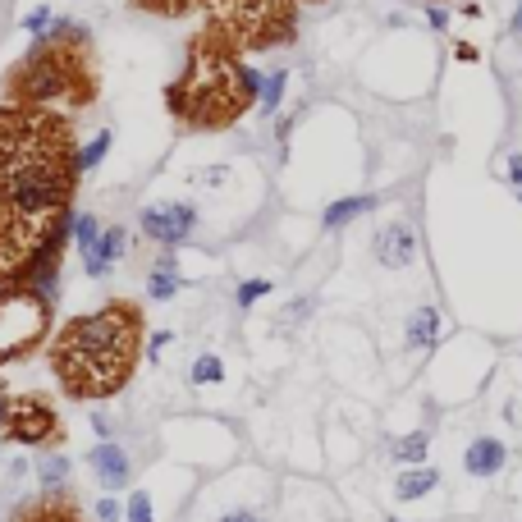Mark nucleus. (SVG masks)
I'll use <instances>...</instances> for the list:
<instances>
[{
  "mask_svg": "<svg viewBox=\"0 0 522 522\" xmlns=\"http://www.w3.org/2000/svg\"><path fill=\"white\" fill-rule=\"evenodd\" d=\"M284 83H289V74H284V69H271V74L261 78V92H257V106H261V115H275V110H280Z\"/></svg>",
  "mask_w": 522,
  "mask_h": 522,
  "instance_id": "6ab92c4d",
  "label": "nucleus"
},
{
  "mask_svg": "<svg viewBox=\"0 0 522 522\" xmlns=\"http://www.w3.org/2000/svg\"><path fill=\"white\" fill-rule=\"evenodd\" d=\"M188 381H193V385H216V381H225V362H220L216 353H202V358L193 362V371H188Z\"/></svg>",
  "mask_w": 522,
  "mask_h": 522,
  "instance_id": "412c9836",
  "label": "nucleus"
},
{
  "mask_svg": "<svg viewBox=\"0 0 522 522\" xmlns=\"http://www.w3.org/2000/svg\"><path fill=\"white\" fill-rule=\"evenodd\" d=\"M97 234H101V220L92 216V211H78L74 225H69V243H74L78 252H87L92 243H97Z\"/></svg>",
  "mask_w": 522,
  "mask_h": 522,
  "instance_id": "aec40b11",
  "label": "nucleus"
},
{
  "mask_svg": "<svg viewBox=\"0 0 522 522\" xmlns=\"http://www.w3.org/2000/svg\"><path fill=\"white\" fill-rule=\"evenodd\" d=\"M120 504H115V495H106V500H97V522H115L120 518Z\"/></svg>",
  "mask_w": 522,
  "mask_h": 522,
  "instance_id": "a878e982",
  "label": "nucleus"
},
{
  "mask_svg": "<svg viewBox=\"0 0 522 522\" xmlns=\"http://www.w3.org/2000/svg\"><path fill=\"white\" fill-rule=\"evenodd\" d=\"M37 481H42V490H65L69 458L65 454H42V463H37Z\"/></svg>",
  "mask_w": 522,
  "mask_h": 522,
  "instance_id": "a211bd4d",
  "label": "nucleus"
},
{
  "mask_svg": "<svg viewBox=\"0 0 522 522\" xmlns=\"http://www.w3.org/2000/svg\"><path fill=\"white\" fill-rule=\"evenodd\" d=\"M403 344L422 348V353H431V348L440 344V312H435L431 303H422L413 316H408V326H403Z\"/></svg>",
  "mask_w": 522,
  "mask_h": 522,
  "instance_id": "ddd939ff",
  "label": "nucleus"
},
{
  "mask_svg": "<svg viewBox=\"0 0 522 522\" xmlns=\"http://www.w3.org/2000/svg\"><path fill=\"white\" fill-rule=\"evenodd\" d=\"M87 468H92V477H97V486L101 490H124L129 486V477H133V463H129V454H124V445H115V440H101L92 454H87Z\"/></svg>",
  "mask_w": 522,
  "mask_h": 522,
  "instance_id": "9d476101",
  "label": "nucleus"
},
{
  "mask_svg": "<svg viewBox=\"0 0 522 522\" xmlns=\"http://www.w3.org/2000/svg\"><path fill=\"white\" fill-rule=\"evenodd\" d=\"M51 23H55V19H51V10H46V5H42V10L23 14V33H33V37H37V33H46Z\"/></svg>",
  "mask_w": 522,
  "mask_h": 522,
  "instance_id": "393cba45",
  "label": "nucleus"
},
{
  "mask_svg": "<svg viewBox=\"0 0 522 522\" xmlns=\"http://www.w3.org/2000/svg\"><path fill=\"white\" fill-rule=\"evenodd\" d=\"M78 179L74 115L0 101V284H33L55 298Z\"/></svg>",
  "mask_w": 522,
  "mask_h": 522,
  "instance_id": "f257e3e1",
  "label": "nucleus"
},
{
  "mask_svg": "<svg viewBox=\"0 0 522 522\" xmlns=\"http://www.w3.org/2000/svg\"><path fill=\"white\" fill-rule=\"evenodd\" d=\"M426 5H445V0H426Z\"/></svg>",
  "mask_w": 522,
  "mask_h": 522,
  "instance_id": "f704fd0d",
  "label": "nucleus"
},
{
  "mask_svg": "<svg viewBox=\"0 0 522 522\" xmlns=\"http://www.w3.org/2000/svg\"><path fill=\"white\" fill-rule=\"evenodd\" d=\"M92 431H97L101 440H110V435H115V426H110V417H101V413H97V417H92Z\"/></svg>",
  "mask_w": 522,
  "mask_h": 522,
  "instance_id": "7c9ffc66",
  "label": "nucleus"
},
{
  "mask_svg": "<svg viewBox=\"0 0 522 522\" xmlns=\"http://www.w3.org/2000/svg\"><path fill=\"white\" fill-rule=\"evenodd\" d=\"M367 211H376V197H371V193L339 197V202H330V207H326L321 225H326V229H344V225H353L358 216H367Z\"/></svg>",
  "mask_w": 522,
  "mask_h": 522,
  "instance_id": "4468645a",
  "label": "nucleus"
},
{
  "mask_svg": "<svg viewBox=\"0 0 522 522\" xmlns=\"http://www.w3.org/2000/svg\"><path fill=\"white\" fill-rule=\"evenodd\" d=\"M518 14H522V10H518Z\"/></svg>",
  "mask_w": 522,
  "mask_h": 522,
  "instance_id": "e433bc0d",
  "label": "nucleus"
},
{
  "mask_svg": "<svg viewBox=\"0 0 522 522\" xmlns=\"http://www.w3.org/2000/svg\"><path fill=\"white\" fill-rule=\"evenodd\" d=\"M257 92L261 74L248 65V55L234 51L216 28L197 23L184 69L165 83V110L188 133H225L257 106Z\"/></svg>",
  "mask_w": 522,
  "mask_h": 522,
  "instance_id": "7ed1b4c3",
  "label": "nucleus"
},
{
  "mask_svg": "<svg viewBox=\"0 0 522 522\" xmlns=\"http://www.w3.org/2000/svg\"><path fill=\"white\" fill-rule=\"evenodd\" d=\"M303 5H330V0H303Z\"/></svg>",
  "mask_w": 522,
  "mask_h": 522,
  "instance_id": "473e14b6",
  "label": "nucleus"
},
{
  "mask_svg": "<svg viewBox=\"0 0 522 522\" xmlns=\"http://www.w3.org/2000/svg\"><path fill=\"white\" fill-rule=\"evenodd\" d=\"M312 298H294V303H289V312H284V316H289V321H307V316H312Z\"/></svg>",
  "mask_w": 522,
  "mask_h": 522,
  "instance_id": "cd10ccee",
  "label": "nucleus"
},
{
  "mask_svg": "<svg viewBox=\"0 0 522 522\" xmlns=\"http://www.w3.org/2000/svg\"><path fill=\"white\" fill-rule=\"evenodd\" d=\"M266 294H271V280H243L234 298H239V307H252V303H261Z\"/></svg>",
  "mask_w": 522,
  "mask_h": 522,
  "instance_id": "b1692460",
  "label": "nucleus"
},
{
  "mask_svg": "<svg viewBox=\"0 0 522 522\" xmlns=\"http://www.w3.org/2000/svg\"><path fill=\"white\" fill-rule=\"evenodd\" d=\"M509 179L518 184V193H522V156H509Z\"/></svg>",
  "mask_w": 522,
  "mask_h": 522,
  "instance_id": "2f4dec72",
  "label": "nucleus"
},
{
  "mask_svg": "<svg viewBox=\"0 0 522 522\" xmlns=\"http://www.w3.org/2000/svg\"><path fill=\"white\" fill-rule=\"evenodd\" d=\"M371 257L381 261L385 271H403V266H413L417 261V229L408 220H390V225L376 229V239H371Z\"/></svg>",
  "mask_w": 522,
  "mask_h": 522,
  "instance_id": "1a4fd4ad",
  "label": "nucleus"
},
{
  "mask_svg": "<svg viewBox=\"0 0 522 522\" xmlns=\"http://www.w3.org/2000/svg\"><path fill=\"white\" fill-rule=\"evenodd\" d=\"M440 486V472L435 468H403L399 481H394V500H422V495H431V490Z\"/></svg>",
  "mask_w": 522,
  "mask_h": 522,
  "instance_id": "2eb2a0df",
  "label": "nucleus"
},
{
  "mask_svg": "<svg viewBox=\"0 0 522 522\" xmlns=\"http://www.w3.org/2000/svg\"><path fill=\"white\" fill-rule=\"evenodd\" d=\"M0 440L23 449H60L65 445V426H60V413H55V403L46 394L37 390L10 394L0 385Z\"/></svg>",
  "mask_w": 522,
  "mask_h": 522,
  "instance_id": "0eeeda50",
  "label": "nucleus"
},
{
  "mask_svg": "<svg viewBox=\"0 0 522 522\" xmlns=\"http://www.w3.org/2000/svg\"><path fill=\"white\" fill-rule=\"evenodd\" d=\"M463 468H468V477H500L504 468H509V445L504 440H495V435H477L468 445V454H463Z\"/></svg>",
  "mask_w": 522,
  "mask_h": 522,
  "instance_id": "f8f14e48",
  "label": "nucleus"
},
{
  "mask_svg": "<svg viewBox=\"0 0 522 522\" xmlns=\"http://www.w3.org/2000/svg\"><path fill=\"white\" fill-rule=\"evenodd\" d=\"M220 522H261V513H252V509H229V513H220Z\"/></svg>",
  "mask_w": 522,
  "mask_h": 522,
  "instance_id": "c85d7f7f",
  "label": "nucleus"
},
{
  "mask_svg": "<svg viewBox=\"0 0 522 522\" xmlns=\"http://www.w3.org/2000/svg\"><path fill=\"white\" fill-rule=\"evenodd\" d=\"M426 449H431V431H413V435H403V440H394V463H403V468H417L426 458Z\"/></svg>",
  "mask_w": 522,
  "mask_h": 522,
  "instance_id": "f3484780",
  "label": "nucleus"
},
{
  "mask_svg": "<svg viewBox=\"0 0 522 522\" xmlns=\"http://www.w3.org/2000/svg\"><path fill=\"white\" fill-rule=\"evenodd\" d=\"M426 23H431L435 33H445V23H449V10H440V5H431V14H426Z\"/></svg>",
  "mask_w": 522,
  "mask_h": 522,
  "instance_id": "c756f323",
  "label": "nucleus"
},
{
  "mask_svg": "<svg viewBox=\"0 0 522 522\" xmlns=\"http://www.w3.org/2000/svg\"><path fill=\"white\" fill-rule=\"evenodd\" d=\"M55 330V298L33 284H0V367L33 358L51 344Z\"/></svg>",
  "mask_w": 522,
  "mask_h": 522,
  "instance_id": "423d86ee",
  "label": "nucleus"
},
{
  "mask_svg": "<svg viewBox=\"0 0 522 522\" xmlns=\"http://www.w3.org/2000/svg\"><path fill=\"white\" fill-rule=\"evenodd\" d=\"M138 14H156V19H188L202 0H129Z\"/></svg>",
  "mask_w": 522,
  "mask_h": 522,
  "instance_id": "dca6fc26",
  "label": "nucleus"
},
{
  "mask_svg": "<svg viewBox=\"0 0 522 522\" xmlns=\"http://www.w3.org/2000/svg\"><path fill=\"white\" fill-rule=\"evenodd\" d=\"M202 23L216 28L234 51L266 55L298 37V10L303 0H202Z\"/></svg>",
  "mask_w": 522,
  "mask_h": 522,
  "instance_id": "39448f33",
  "label": "nucleus"
},
{
  "mask_svg": "<svg viewBox=\"0 0 522 522\" xmlns=\"http://www.w3.org/2000/svg\"><path fill=\"white\" fill-rule=\"evenodd\" d=\"M101 97V60L97 42L78 19H55L33 46L5 69L0 101L10 106H46V110H87Z\"/></svg>",
  "mask_w": 522,
  "mask_h": 522,
  "instance_id": "20e7f679",
  "label": "nucleus"
},
{
  "mask_svg": "<svg viewBox=\"0 0 522 522\" xmlns=\"http://www.w3.org/2000/svg\"><path fill=\"white\" fill-rule=\"evenodd\" d=\"M124 518H129V522H156L152 500H147V490H133L129 504H124Z\"/></svg>",
  "mask_w": 522,
  "mask_h": 522,
  "instance_id": "5701e85b",
  "label": "nucleus"
},
{
  "mask_svg": "<svg viewBox=\"0 0 522 522\" xmlns=\"http://www.w3.org/2000/svg\"><path fill=\"white\" fill-rule=\"evenodd\" d=\"M170 339H174V335H170V330H156V335H152V339H147V358H152V362H161V348H165V344H170Z\"/></svg>",
  "mask_w": 522,
  "mask_h": 522,
  "instance_id": "bb28decb",
  "label": "nucleus"
},
{
  "mask_svg": "<svg viewBox=\"0 0 522 522\" xmlns=\"http://www.w3.org/2000/svg\"><path fill=\"white\" fill-rule=\"evenodd\" d=\"M390 522H399V518H390Z\"/></svg>",
  "mask_w": 522,
  "mask_h": 522,
  "instance_id": "c9c22d12",
  "label": "nucleus"
},
{
  "mask_svg": "<svg viewBox=\"0 0 522 522\" xmlns=\"http://www.w3.org/2000/svg\"><path fill=\"white\" fill-rule=\"evenodd\" d=\"M110 152V129H101L97 133V138H92V142H83V147H78V170H97V165H101V156H106Z\"/></svg>",
  "mask_w": 522,
  "mask_h": 522,
  "instance_id": "4be33fe9",
  "label": "nucleus"
},
{
  "mask_svg": "<svg viewBox=\"0 0 522 522\" xmlns=\"http://www.w3.org/2000/svg\"><path fill=\"white\" fill-rule=\"evenodd\" d=\"M513 28H518V33H522V14H518V19H513Z\"/></svg>",
  "mask_w": 522,
  "mask_h": 522,
  "instance_id": "72a5a7b5",
  "label": "nucleus"
},
{
  "mask_svg": "<svg viewBox=\"0 0 522 522\" xmlns=\"http://www.w3.org/2000/svg\"><path fill=\"white\" fill-rule=\"evenodd\" d=\"M124 252H129V229L110 225V229H101L97 243H92L87 252H78V257H83V271L92 275V280H101V275H106L110 266L124 257Z\"/></svg>",
  "mask_w": 522,
  "mask_h": 522,
  "instance_id": "9b49d317",
  "label": "nucleus"
},
{
  "mask_svg": "<svg viewBox=\"0 0 522 522\" xmlns=\"http://www.w3.org/2000/svg\"><path fill=\"white\" fill-rule=\"evenodd\" d=\"M142 348H147V321L142 307L115 303L83 312L51 335V371L60 390L78 403L115 399L133 381Z\"/></svg>",
  "mask_w": 522,
  "mask_h": 522,
  "instance_id": "f03ea898",
  "label": "nucleus"
},
{
  "mask_svg": "<svg viewBox=\"0 0 522 522\" xmlns=\"http://www.w3.org/2000/svg\"><path fill=\"white\" fill-rule=\"evenodd\" d=\"M138 229L161 248H179L188 243V234L197 229V211L188 202H165V207H142Z\"/></svg>",
  "mask_w": 522,
  "mask_h": 522,
  "instance_id": "6e6552de",
  "label": "nucleus"
}]
</instances>
